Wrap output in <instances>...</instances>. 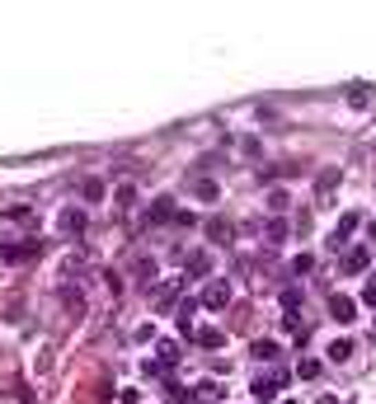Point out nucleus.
<instances>
[{
	"instance_id": "1",
	"label": "nucleus",
	"mask_w": 376,
	"mask_h": 404,
	"mask_svg": "<svg viewBox=\"0 0 376 404\" xmlns=\"http://www.w3.org/2000/svg\"><path fill=\"white\" fill-rule=\"evenodd\" d=\"M202 306H207V310H226V306H231V282H226V277H212V282L202 287Z\"/></svg>"
},
{
	"instance_id": "2",
	"label": "nucleus",
	"mask_w": 376,
	"mask_h": 404,
	"mask_svg": "<svg viewBox=\"0 0 376 404\" xmlns=\"http://www.w3.org/2000/svg\"><path fill=\"white\" fill-rule=\"evenodd\" d=\"M329 320L353 324V320H357V301H353V297H339V292H334V297H329Z\"/></svg>"
},
{
	"instance_id": "3",
	"label": "nucleus",
	"mask_w": 376,
	"mask_h": 404,
	"mask_svg": "<svg viewBox=\"0 0 376 404\" xmlns=\"http://www.w3.org/2000/svg\"><path fill=\"white\" fill-rule=\"evenodd\" d=\"M56 226H61V235H85V226H90V221H85L81 207H66V212L56 216Z\"/></svg>"
},
{
	"instance_id": "4",
	"label": "nucleus",
	"mask_w": 376,
	"mask_h": 404,
	"mask_svg": "<svg viewBox=\"0 0 376 404\" xmlns=\"http://www.w3.org/2000/svg\"><path fill=\"white\" fill-rule=\"evenodd\" d=\"M282 385H287V372H278V376H264V381H254L249 390H254V400H264V404H269L273 395L282 390Z\"/></svg>"
},
{
	"instance_id": "5",
	"label": "nucleus",
	"mask_w": 376,
	"mask_h": 404,
	"mask_svg": "<svg viewBox=\"0 0 376 404\" xmlns=\"http://www.w3.org/2000/svg\"><path fill=\"white\" fill-rule=\"evenodd\" d=\"M19 226H33V207H10V212L0 216V231H19Z\"/></svg>"
},
{
	"instance_id": "6",
	"label": "nucleus",
	"mask_w": 376,
	"mask_h": 404,
	"mask_svg": "<svg viewBox=\"0 0 376 404\" xmlns=\"http://www.w3.org/2000/svg\"><path fill=\"white\" fill-rule=\"evenodd\" d=\"M372 268V249H348L344 254V273H367Z\"/></svg>"
},
{
	"instance_id": "7",
	"label": "nucleus",
	"mask_w": 376,
	"mask_h": 404,
	"mask_svg": "<svg viewBox=\"0 0 376 404\" xmlns=\"http://www.w3.org/2000/svg\"><path fill=\"white\" fill-rule=\"evenodd\" d=\"M357 221H362L357 212H344V221H339V231H334V240H329V249H344V240H348L353 231H357Z\"/></svg>"
},
{
	"instance_id": "8",
	"label": "nucleus",
	"mask_w": 376,
	"mask_h": 404,
	"mask_svg": "<svg viewBox=\"0 0 376 404\" xmlns=\"http://www.w3.org/2000/svg\"><path fill=\"white\" fill-rule=\"evenodd\" d=\"M207 235H212V244H231V235H236V226H231L226 216H216V221H207Z\"/></svg>"
},
{
	"instance_id": "9",
	"label": "nucleus",
	"mask_w": 376,
	"mask_h": 404,
	"mask_svg": "<svg viewBox=\"0 0 376 404\" xmlns=\"http://www.w3.org/2000/svg\"><path fill=\"white\" fill-rule=\"evenodd\" d=\"M278 343H273V339H254V343H249V357H254V362H273V357H278Z\"/></svg>"
},
{
	"instance_id": "10",
	"label": "nucleus",
	"mask_w": 376,
	"mask_h": 404,
	"mask_svg": "<svg viewBox=\"0 0 376 404\" xmlns=\"http://www.w3.org/2000/svg\"><path fill=\"white\" fill-rule=\"evenodd\" d=\"M38 254V244H5V259L10 264H19V259H33Z\"/></svg>"
},
{
	"instance_id": "11",
	"label": "nucleus",
	"mask_w": 376,
	"mask_h": 404,
	"mask_svg": "<svg viewBox=\"0 0 376 404\" xmlns=\"http://www.w3.org/2000/svg\"><path fill=\"white\" fill-rule=\"evenodd\" d=\"M296 376L315 381V376H320V357H301V362H296Z\"/></svg>"
},
{
	"instance_id": "12",
	"label": "nucleus",
	"mask_w": 376,
	"mask_h": 404,
	"mask_svg": "<svg viewBox=\"0 0 376 404\" xmlns=\"http://www.w3.org/2000/svg\"><path fill=\"white\" fill-rule=\"evenodd\" d=\"M156 282V264L151 259H136V287H151Z\"/></svg>"
},
{
	"instance_id": "13",
	"label": "nucleus",
	"mask_w": 376,
	"mask_h": 404,
	"mask_svg": "<svg viewBox=\"0 0 376 404\" xmlns=\"http://www.w3.org/2000/svg\"><path fill=\"white\" fill-rule=\"evenodd\" d=\"M348 104L353 108H367V104H372V85H353V89H348Z\"/></svg>"
},
{
	"instance_id": "14",
	"label": "nucleus",
	"mask_w": 376,
	"mask_h": 404,
	"mask_svg": "<svg viewBox=\"0 0 376 404\" xmlns=\"http://www.w3.org/2000/svg\"><path fill=\"white\" fill-rule=\"evenodd\" d=\"M198 343H202V348H221L226 334H221V329H198Z\"/></svg>"
},
{
	"instance_id": "15",
	"label": "nucleus",
	"mask_w": 376,
	"mask_h": 404,
	"mask_svg": "<svg viewBox=\"0 0 376 404\" xmlns=\"http://www.w3.org/2000/svg\"><path fill=\"white\" fill-rule=\"evenodd\" d=\"M169 216H174V202H169V198H160V202L151 207V221L160 226V221H169Z\"/></svg>"
},
{
	"instance_id": "16",
	"label": "nucleus",
	"mask_w": 376,
	"mask_h": 404,
	"mask_svg": "<svg viewBox=\"0 0 376 404\" xmlns=\"http://www.w3.org/2000/svg\"><path fill=\"white\" fill-rule=\"evenodd\" d=\"M329 357H334V362H348V357H353V343H348V339H339V343H329Z\"/></svg>"
},
{
	"instance_id": "17",
	"label": "nucleus",
	"mask_w": 376,
	"mask_h": 404,
	"mask_svg": "<svg viewBox=\"0 0 376 404\" xmlns=\"http://www.w3.org/2000/svg\"><path fill=\"white\" fill-rule=\"evenodd\" d=\"M174 297H179V277H174L169 287H160V292H156V306H169Z\"/></svg>"
},
{
	"instance_id": "18",
	"label": "nucleus",
	"mask_w": 376,
	"mask_h": 404,
	"mask_svg": "<svg viewBox=\"0 0 376 404\" xmlns=\"http://www.w3.org/2000/svg\"><path fill=\"white\" fill-rule=\"evenodd\" d=\"M315 268V254H296L292 259V273H311Z\"/></svg>"
},
{
	"instance_id": "19",
	"label": "nucleus",
	"mask_w": 376,
	"mask_h": 404,
	"mask_svg": "<svg viewBox=\"0 0 376 404\" xmlns=\"http://www.w3.org/2000/svg\"><path fill=\"white\" fill-rule=\"evenodd\" d=\"M198 395H202V400H221V385H216V381H202Z\"/></svg>"
},
{
	"instance_id": "20",
	"label": "nucleus",
	"mask_w": 376,
	"mask_h": 404,
	"mask_svg": "<svg viewBox=\"0 0 376 404\" xmlns=\"http://www.w3.org/2000/svg\"><path fill=\"white\" fill-rule=\"evenodd\" d=\"M193 193H198V198H212V202H216V184H207V179H198V184H193Z\"/></svg>"
},
{
	"instance_id": "21",
	"label": "nucleus",
	"mask_w": 376,
	"mask_h": 404,
	"mask_svg": "<svg viewBox=\"0 0 376 404\" xmlns=\"http://www.w3.org/2000/svg\"><path fill=\"white\" fill-rule=\"evenodd\" d=\"M282 231H287V221H282V216H273V221H269V240H282Z\"/></svg>"
},
{
	"instance_id": "22",
	"label": "nucleus",
	"mask_w": 376,
	"mask_h": 404,
	"mask_svg": "<svg viewBox=\"0 0 376 404\" xmlns=\"http://www.w3.org/2000/svg\"><path fill=\"white\" fill-rule=\"evenodd\" d=\"M188 273H207V254H188Z\"/></svg>"
},
{
	"instance_id": "23",
	"label": "nucleus",
	"mask_w": 376,
	"mask_h": 404,
	"mask_svg": "<svg viewBox=\"0 0 376 404\" xmlns=\"http://www.w3.org/2000/svg\"><path fill=\"white\" fill-rule=\"evenodd\" d=\"M160 362H179V348H174L169 339H165V343H160Z\"/></svg>"
},
{
	"instance_id": "24",
	"label": "nucleus",
	"mask_w": 376,
	"mask_h": 404,
	"mask_svg": "<svg viewBox=\"0 0 376 404\" xmlns=\"http://www.w3.org/2000/svg\"><path fill=\"white\" fill-rule=\"evenodd\" d=\"M287 404H292V400H287Z\"/></svg>"
}]
</instances>
